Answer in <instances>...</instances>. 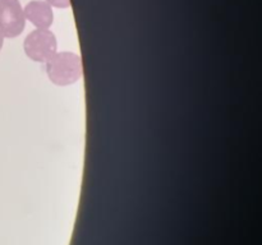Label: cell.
Masks as SVG:
<instances>
[{"label": "cell", "instance_id": "cell-3", "mask_svg": "<svg viewBox=\"0 0 262 245\" xmlns=\"http://www.w3.org/2000/svg\"><path fill=\"white\" fill-rule=\"evenodd\" d=\"M26 17L18 0H0V33L3 37H17L25 30Z\"/></svg>", "mask_w": 262, "mask_h": 245}, {"label": "cell", "instance_id": "cell-6", "mask_svg": "<svg viewBox=\"0 0 262 245\" xmlns=\"http://www.w3.org/2000/svg\"><path fill=\"white\" fill-rule=\"evenodd\" d=\"M3 42H4V37H3V35L0 33V50H2L3 47Z\"/></svg>", "mask_w": 262, "mask_h": 245}, {"label": "cell", "instance_id": "cell-4", "mask_svg": "<svg viewBox=\"0 0 262 245\" xmlns=\"http://www.w3.org/2000/svg\"><path fill=\"white\" fill-rule=\"evenodd\" d=\"M23 13H25V17L38 30H48L54 19L50 5L46 2H40V0L28 3Z\"/></svg>", "mask_w": 262, "mask_h": 245}, {"label": "cell", "instance_id": "cell-1", "mask_svg": "<svg viewBox=\"0 0 262 245\" xmlns=\"http://www.w3.org/2000/svg\"><path fill=\"white\" fill-rule=\"evenodd\" d=\"M46 71L56 86H68L79 81L83 74L82 60L77 54L59 53L48 61Z\"/></svg>", "mask_w": 262, "mask_h": 245}, {"label": "cell", "instance_id": "cell-5", "mask_svg": "<svg viewBox=\"0 0 262 245\" xmlns=\"http://www.w3.org/2000/svg\"><path fill=\"white\" fill-rule=\"evenodd\" d=\"M49 5H53L56 8H69L71 7V0H48Z\"/></svg>", "mask_w": 262, "mask_h": 245}, {"label": "cell", "instance_id": "cell-2", "mask_svg": "<svg viewBox=\"0 0 262 245\" xmlns=\"http://www.w3.org/2000/svg\"><path fill=\"white\" fill-rule=\"evenodd\" d=\"M26 55L37 63H48L56 54V38L51 31L36 30L26 37Z\"/></svg>", "mask_w": 262, "mask_h": 245}]
</instances>
